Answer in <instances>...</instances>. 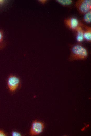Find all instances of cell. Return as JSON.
Masks as SVG:
<instances>
[{
  "label": "cell",
  "mask_w": 91,
  "mask_h": 136,
  "mask_svg": "<svg viewBox=\"0 0 91 136\" xmlns=\"http://www.w3.org/2000/svg\"><path fill=\"white\" fill-rule=\"evenodd\" d=\"M3 31L0 29V43L3 42Z\"/></svg>",
  "instance_id": "obj_10"
},
{
  "label": "cell",
  "mask_w": 91,
  "mask_h": 136,
  "mask_svg": "<svg viewBox=\"0 0 91 136\" xmlns=\"http://www.w3.org/2000/svg\"><path fill=\"white\" fill-rule=\"evenodd\" d=\"M3 1L2 0H0V3H2L3 2Z\"/></svg>",
  "instance_id": "obj_15"
},
{
  "label": "cell",
  "mask_w": 91,
  "mask_h": 136,
  "mask_svg": "<svg viewBox=\"0 0 91 136\" xmlns=\"http://www.w3.org/2000/svg\"><path fill=\"white\" fill-rule=\"evenodd\" d=\"M75 6L79 13L84 14L91 10V0H78Z\"/></svg>",
  "instance_id": "obj_2"
},
{
  "label": "cell",
  "mask_w": 91,
  "mask_h": 136,
  "mask_svg": "<svg viewBox=\"0 0 91 136\" xmlns=\"http://www.w3.org/2000/svg\"><path fill=\"white\" fill-rule=\"evenodd\" d=\"M69 46L70 51V54L68 58L69 61L84 60L88 58V50L81 43L69 44Z\"/></svg>",
  "instance_id": "obj_1"
},
{
  "label": "cell",
  "mask_w": 91,
  "mask_h": 136,
  "mask_svg": "<svg viewBox=\"0 0 91 136\" xmlns=\"http://www.w3.org/2000/svg\"><path fill=\"white\" fill-rule=\"evenodd\" d=\"M44 128V124L43 122L35 120L32 123L30 130V134L32 136L38 135L42 132Z\"/></svg>",
  "instance_id": "obj_4"
},
{
  "label": "cell",
  "mask_w": 91,
  "mask_h": 136,
  "mask_svg": "<svg viewBox=\"0 0 91 136\" xmlns=\"http://www.w3.org/2000/svg\"><path fill=\"white\" fill-rule=\"evenodd\" d=\"M56 2L61 5L67 7L71 5L73 1L72 0H56Z\"/></svg>",
  "instance_id": "obj_8"
},
{
  "label": "cell",
  "mask_w": 91,
  "mask_h": 136,
  "mask_svg": "<svg viewBox=\"0 0 91 136\" xmlns=\"http://www.w3.org/2000/svg\"><path fill=\"white\" fill-rule=\"evenodd\" d=\"M7 83L9 91L11 92H14L19 87L20 81L19 78L16 76L11 74L8 78Z\"/></svg>",
  "instance_id": "obj_3"
},
{
  "label": "cell",
  "mask_w": 91,
  "mask_h": 136,
  "mask_svg": "<svg viewBox=\"0 0 91 136\" xmlns=\"http://www.w3.org/2000/svg\"><path fill=\"white\" fill-rule=\"evenodd\" d=\"M39 1L40 2H41V3H43V4L45 3L47 1V0H39Z\"/></svg>",
  "instance_id": "obj_14"
},
{
  "label": "cell",
  "mask_w": 91,
  "mask_h": 136,
  "mask_svg": "<svg viewBox=\"0 0 91 136\" xmlns=\"http://www.w3.org/2000/svg\"><path fill=\"white\" fill-rule=\"evenodd\" d=\"M83 20L85 23L90 24L91 22V10L84 14Z\"/></svg>",
  "instance_id": "obj_9"
},
{
  "label": "cell",
  "mask_w": 91,
  "mask_h": 136,
  "mask_svg": "<svg viewBox=\"0 0 91 136\" xmlns=\"http://www.w3.org/2000/svg\"><path fill=\"white\" fill-rule=\"evenodd\" d=\"M82 24V23H81ZM81 25L76 30V39L78 43H80L84 40V30Z\"/></svg>",
  "instance_id": "obj_7"
},
{
  "label": "cell",
  "mask_w": 91,
  "mask_h": 136,
  "mask_svg": "<svg viewBox=\"0 0 91 136\" xmlns=\"http://www.w3.org/2000/svg\"><path fill=\"white\" fill-rule=\"evenodd\" d=\"M6 134L5 132L2 130H0V136H5Z\"/></svg>",
  "instance_id": "obj_13"
},
{
  "label": "cell",
  "mask_w": 91,
  "mask_h": 136,
  "mask_svg": "<svg viewBox=\"0 0 91 136\" xmlns=\"http://www.w3.org/2000/svg\"><path fill=\"white\" fill-rule=\"evenodd\" d=\"M6 43L5 42H3V43H0V50L3 49L5 46Z\"/></svg>",
  "instance_id": "obj_11"
},
{
  "label": "cell",
  "mask_w": 91,
  "mask_h": 136,
  "mask_svg": "<svg viewBox=\"0 0 91 136\" xmlns=\"http://www.w3.org/2000/svg\"><path fill=\"white\" fill-rule=\"evenodd\" d=\"M12 135L14 136H19L21 135V134L16 132H13L12 133Z\"/></svg>",
  "instance_id": "obj_12"
},
{
  "label": "cell",
  "mask_w": 91,
  "mask_h": 136,
  "mask_svg": "<svg viewBox=\"0 0 91 136\" xmlns=\"http://www.w3.org/2000/svg\"><path fill=\"white\" fill-rule=\"evenodd\" d=\"M82 26L85 29L84 30V40L90 43L91 42V28L90 26L84 25L82 23Z\"/></svg>",
  "instance_id": "obj_6"
},
{
  "label": "cell",
  "mask_w": 91,
  "mask_h": 136,
  "mask_svg": "<svg viewBox=\"0 0 91 136\" xmlns=\"http://www.w3.org/2000/svg\"><path fill=\"white\" fill-rule=\"evenodd\" d=\"M64 23L65 25L70 29L76 31L78 27L81 25V23L75 17H70L65 19Z\"/></svg>",
  "instance_id": "obj_5"
}]
</instances>
